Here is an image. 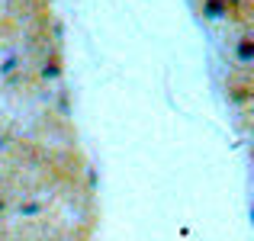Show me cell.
Here are the masks:
<instances>
[{
  "instance_id": "1",
  "label": "cell",
  "mask_w": 254,
  "mask_h": 241,
  "mask_svg": "<svg viewBox=\"0 0 254 241\" xmlns=\"http://www.w3.org/2000/svg\"><path fill=\"white\" fill-rule=\"evenodd\" d=\"M225 10H229L225 0H206V13L209 16H225Z\"/></svg>"
},
{
  "instance_id": "2",
  "label": "cell",
  "mask_w": 254,
  "mask_h": 241,
  "mask_svg": "<svg viewBox=\"0 0 254 241\" xmlns=\"http://www.w3.org/2000/svg\"><path fill=\"white\" fill-rule=\"evenodd\" d=\"M251 39H242V42H238V58H242V61H251Z\"/></svg>"
},
{
  "instance_id": "3",
  "label": "cell",
  "mask_w": 254,
  "mask_h": 241,
  "mask_svg": "<svg viewBox=\"0 0 254 241\" xmlns=\"http://www.w3.org/2000/svg\"><path fill=\"white\" fill-rule=\"evenodd\" d=\"M42 74H45V77H55V74H58V64H55V61H52V64H45V71H42Z\"/></svg>"
}]
</instances>
